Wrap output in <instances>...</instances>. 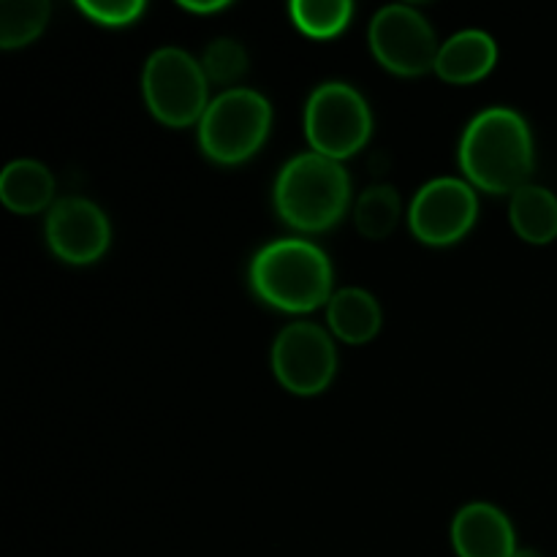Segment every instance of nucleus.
I'll list each match as a JSON object with an SVG mask.
<instances>
[{
	"label": "nucleus",
	"instance_id": "f257e3e1",
	"mask_svg": "<svg viewBox=\"0 0 557 557\" xmlns=\"http://www.w3.org/2000/svg\"><path fill=\"white\" fill-rule=\"evenodd\" d=\"M457 158L471 185L490 194H515L531 183L536 166L531 125L517 109H484L462 131Z\"/></svg>",
	"mask_w": 557,
	"mask_h": 557
},
{
	"label": "nucleus",
	"instance_id": "f03ea898",
	"mask_svg": "<svg viewBox=\"0 0 557 557\" xmlns=\"http://www.w3.org/2000/svg\"><path fill=\"white\" fill-rule=\"evenodd\" d=\"M332 277L330 256L302 237L272 239L250 261L256 297L286 313H310L330 302Z\"/></svg>",
	"mask_w": 557,
	"mask_h": 557
},
{
	"label": "nucleus",
	"instance_id": "7ed1b4c3",
	"mask_svg": "<svg viewBox=\"0 0 557 557\" xmlns=\"http://www.w3.org/2000/svg\"><path fill=\"white\" fill-rule=\"evenodd\" d=\"M275 210L299 232H324L335 226L351 201V177L343 161L321 152L288 158L275 180Z\"/></svg>",
	"mask_w": 557,
	"mask_h": 557
},
{
	"label": "nucleus",
	"instance_id": "20e7f679",
	"mask_svg": "<svg viewBox=\"0 0 557 557\" xmlns=\"http://www.w3.org/2000/svg\"><path fill=\"white\" fill-rule=\"evenodd\" d=\"M272 107L250 87H228L215 96L199 120V145L212 161L243 163L267 141Z\"/></svg>",
	"mask_w": 557,
	"mask_h": 557
},
{
	"label": "nucleus",
	"instance_id": "39448f33",
	"mask_svg": "<svg viewBox=\"0 0 557 557\" xmlns=\"http://www.w3.org/2000/svg\"><path fill=\"white\" fill-rule=\"evenodd\" d=\"M373 134V112L362 92L348 82H324L305 103V136L313 152L326 158H351Z\"/></svg>",
	"mask_w": 557,
	"mask_h": 557
},
{
	"label": "nucleus",
	"instance_id": "423d86ee",
	"mask_svg": "<svg viewBox=\"0 0 557 557\" xmlns=\"http://www.w3.org/2000/svg\"><path fill=\"white\" fill-rule=\"evenodd\" d=\"M207 79L201 60L183 47H161L147 58L141 74V90L150 112L166 125L196 123L210 107Z\"/></svg>",
	"mask_w": 557,
	"mask_h": 557
},
{
	"label": "nucleus",
	"instance_id": "0eeeda50",
	"mask_svg": "<svg viewBox=\"0 0 557 557\" xmlns=\"http://www.w3.org/2000/svg\"><path fill=\"white\" fill-rule=\"evenodd\" d=\"M368 38L379 63L392 74L419 76L435 69L441 44L428 16L413 5L392 3L375 11Z\"/></svg>",
	"mask_w": 557,
	"mask_h": 557
},
{
	"label": "nucleus",
	"instance_id": "6e6552de",
	"mask_svg": "<svg viewBox=\"0 0 557 557\" xmlns=\"http://www.w3.org/2000/svg\"><path fill=\"white\" fill-rule=\"evenodd\" d=\"M272 370L294 395H319L335 379V341L313 321H294L272 343Z\"/></svg>",
	"mask_w": 557,
	"mask_h": 557
},
{
	"label": "nucleus",
	"instance_id": "1a4fd4ad",
	"mask_svg": "<svg viewBox=\"0 0 557 557\" xmlns=\"http://www.w3.org/2000/svg\"><path fill=\"white\" fill-rule=\"evenodd\" d=\"M479 215L471 183L460 177H435L424 183L408 207L413 237L428 245H451L466 237Z\"/></svg>",
	"mask_w": 557,
	"mask_h": 557
},
{
	"label": "nucleus",
	"instance_id": "9d476101",
	"mask_svg": "<svg viewBox=\"0 0 557 557\" xmlns=\"http://www.w3.org/2000/svg\"><path fill=\"white\" fill-rule=\"evenodd\" d=\"M112 239L109 218L85 196L54 201L47 215V243L69 264H92L101 259Z\"/></svg>",
	"mask_w": 557,
	"mask_h": 557
},
{
	"label": "nucleus",
	"instance_id": "9b49d317",
	"mask_svg": "<svg viewBox=\"0 0 557 557\" xmlns=\"http://www.w3.org/2000/svg\"><path fill=\"white\" fill-rule=\"evenodd\" d=\"M451 547L457 557H515L517 536L498 506L473 500L451 520Z\"/></svg>",
	"mask_w": 557,
	"mask_h": 557
},
{
	"label": "nucleus",
	"instance_id": "f8f14e48",
	"mask_svg": "<svg viewBox=\"0 0 557 557\" xmlns=\"http://www.w3.org/2000/svg\"><path fill=\"white\" fill-rule=\"evenodd\" d=\"M495 60H498V44L490 33L468 27V30L455 33L446 38L435 58V74L455 85H468L493 71Z\"/></svg>",
	"mask_w": 557,
	"mask_h": 557
},
{
	"label": "nucleus",
	"instance_id": "ddd939ff",
	"mask_svg": "<svg viewBox=\"0 0 557 557\" xmlns=\"http://www.w3.org/2000/svg\"><path fill=\"white\" fill-rule=\"evenodd\" d=\"M326 321L341 341L368 343L381 330V305L368 288L343 286L326 302Z\"/></svg>",
	"mask_w": 557,
	"mask_h": 557
},
{
	"label": "nucleus",
	"instance_id": "4468645a",
	"mask_svg": "<svg viewBox=\"0 0 557 557\" xmlns=\"http://www.w3.org/2000/svg\"><path fill=\"white\" fill-rule=\"evenodd\" d=\"M54 177L36 158H16L0 174V199L9 210L33 215L52 205Z\"/></svg>",
	"mask_w": 557,
	"mask_h": 557
},
{
	"label": "nucleus",
	"instance_id": "2eb2a0df",
	"mask_svg": "<svg viewBox=\"0 0 557 557\" xmlns=\"http://www.w3.org/2000/svg\"><path fill=\"white\" fill-rule=\"evenodd\" d=\"M509 218L515 232L533 245H547L557 237V196L536 183L511 194Z\"/></svg>",
	"mask_w": 557,
	"mask_h": 557
},
{
	"label": "nucleus",
	"instance_id": "dca6fc26",
	"mask_svg": "<svg viewBox=\"0 0 557 557\" xmlns=\"http://www.w3.org/2000/svg\"><path fill=\"white\" fill-rule=\"evenodd\" d=\"M400 212V194L392 185L379 183L362 190L354 207V221L368 239H384L395 232Z\"/></svg>",
	"mask_w": 557,
	"mask_h": 557
},
{
	"label": "nucleus",
	"instance_id": "f3484780",
	"mask_svg": "<svg viewBox=\"0 0 557 557\" xmlns=\"http://www.w3.org/2000/svg\"><path fill=\"white\" fill-rule=\"evenodd\" d=\"M52 5L47 0H5L0 3V47L16 49L38 38L47 27Z\"/></svg>",
	"mask_w": 557,
	"mask_h": 557
},
{
	"label": "nucleus",
	"instance_id": "a211bd4d",
	"mask_svg": "<svg viewBox=\"0 0 557 557\" xmlns=\"http://www.w3.org/2000/svg\"><path fill=\"white\" fill-rule=\"evenodd\" d=\"M288 11L299 30L315 38L335 36L354 16V5L348 0H294Z\"/></svg>",
	"mask_w": 557,
	"mask_h": 557
},
{
	"label": "nucleus",
	"instance_id": "6ab92c4d",
	"mask_svg": "<svg viewBox=\"0 0 557 557\" xmlns=\"http://www.w3.org/2000/svg\"><path fill=\"white\" fill-rule=\"evenodd\" d=\"M201 69L210 82L232 85L248 71V52L234 38H215V41L207 44L205 54H201Z\"/></svg>",
	"mask_w": 557,
	"mask_h": 557
},
{
	"label": "nucleus",
	"instance_id": "aec40b11",
	"mask_svg": "<svg viewBox=\"0 0 557 557\" xmlns=\"http://www.w3.org/2000/svg\"><path fill=\"white\" fill-rule=\"evenodd\" d=\"M79 9L98 25H128L145 11L141 0H82Z\"/></svg>",
	"mask_w": 557,
	"mask_h": 557
},
{
	"label": "nucleus",
	"instance_id": "412c9836",
	"mask_svg": "<svg viewBox=\"0 0 557 557\" xmlns=\"http://www.w3.org/2000/svg\"><path fill=\"white\" fill-rule=\"evenodd\" d=\"M183 9L196 11V14H210V11L226 9V3H223V0H210V3H183Z\"/></svg>",
	"mask_w": 557,
	"mask_h": 557
},
{
	"label": "nucleus",
	"instance_id": "4be33fe9",
	"mask_svg": "<svg viewBox=\"0 0 557 557\" xmlns=\"http://www.w3.org/2000/svg\"><path fill=\"white\" fill-rule=\"evenodd\" d=\"M515 557H544L542 553H536V549H517V553H515Z\"/></svg>",
	"mask_w": 557,
	"mask_h": 557
}]
</instances>
